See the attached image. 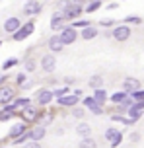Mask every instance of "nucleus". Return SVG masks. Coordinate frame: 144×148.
<instances>
[{
    "instance_id": "nucleus-25",
    "label": "nucleus",
    "mask_w": 144,
    "mask_h": 148,
    "mask_svg": "<svg viewBox=\"0 0 144 148\" xmlns=\"http://www.w3.org/2000/svg\"><path fill=\"white\" fill-rule=\"evenodd\" d=\"M129 96H130L129 92H117V94L111 96V101H113V103H121L123 99H125V97H129Z\"/></svg>"
},
{
    "instance_id": "nucleus-9",
    "label": "nucleus",
    "mask_w": 144,
    "mask_h": 148,
    "mask_svg": "<svg viewBox=\"0 0 144 148\" xmlns=\"http://www.w3.org/2000/svg\"><path fill=\"white\" fill-rule=\"evenodd\" d=\"M22 119L25 123H33V121H37L39 119V113H37V107H33V105H27V107H23L22 109Z\"/></svg>"
},
{
    "instance_id": "nucleus-19",
    "label": "nucleus",
    "mask_w": 144,
    "mask_h": 148,
    "mask_svg": "<svg viewBox=\"0 0 144 148\" xmlns=\"http://www.w3.org/2000/svg\"><path fill=\"white\" fill-rule=\"evenodd\" d=\"M23 133H27V127H25V123H16L12 129H10V133H8V136L10 138H18L20 134Z\"/></svg>"
},
{
    "instance_id": "nucleus-16",
    "label": "nucleus",
    "mask_w": 144,
    "mask_h": 148,
    "mask_svg": "<svg viewBox=\"0 0 144 148\" xmlns=\"http://www.w3.org/2000/svg\"><path fill=\"white\" fill-rule=\"evenodd\" d=\"M78 101H80V97L76 96V94H66V96L59 97V103L62 107H74V105H78Z\"/></svg>"
},
{
    "instance_id": "nucleus-5",
    "label": "nucleus",
    "mask_w": 144,
    "mask_h": 148,
    "mask_svg": "<svg viewBox=\"0 0 144 148\" xmlns=\"http://www.w3.org/2000/svg\"><path fill=\"white\" fill-rule=\"evenodd\" d=\"M105 140L111 144V148H115V146H119L121 144V140H123V134H121V131H117V129H107L105 131Z\"/></svg>"
},
{
    "instance_id": "nucleus-18",
    "label": "nucleus",
    "mask_w": 144,
    "mask_h": 148,
    "mask_svg": "<svg viewBox=\"0 0 144 148\" xmlns=\"http://www.w3.org/2000/svg\"><path fill=\"white\" fill-rule=\"evenodd\" d=\"M45 134H47L45 125H37L29 131V138L31 140H41V138H45Z\"/></svg>"
},
{
    "instance_id": "nucleus-3",
    "label": "nucleus",
    "mask_w": 144,
    "mask_h": 148,
    "mask_svg": "<svg viewBox=\"0 0 144 148\" xmlns=\"http://www.w3.org/2000/svg\"><path fill=\"white\" fill-rule=\"evenodd\" d=\"M62 14H64L66 20H76V18H80V14H82V4H78V2L74 0V2H70L68 6L64 8Z\"/></svg>"
},
{
    "instance_id": "nucleus-13",
    "label": "nucleus",
    "mask_w": 144,
    "mask_h": 148,
    "mask_svg": "<svg viewBox=\"0 0 144 148\" xmlns=\"http://www.w3.org/2000/svg\"><path fill=\"white\" fill-rule=\"evenodd\" d=\"M142 111H144V101H134L132 107L127 109V113H129L130 119H134V121H136L138 117H142Z\"/></svg>"
},
{
    "instance_id": "nucleus-26",
    "label": "nucleus",
    "mask_w": 144,
    "mask_h": 148,
    "mask_svg": "<svg viewBox=\"0 0 144 148\" xmlns=\"http://www.w3.org/2000/svg\"><path fill=\"white\" fill-rule=\"evenodd\" d=\"M101 84H103V78H101V76H91V78H90V86L93 90L101 88Z\"/></svg>"
},
{
    "instance_id": "nucleus-11",
    "label": "nucleus",
    "mask_w": 144,
    "mask_h": 148,
    "mask_svg": "<svg viewBox=\"0 0 144 148\" xmlns=\"http://www.w3.org/2000/svg\"><path fill=\"white\" fill-rule=\"evenodd\" d=\"M41 68L45 72H53L55 68H57V59H55L53 55H43L41 57Z\"/></svg>"
},
{
    "instance_id": "nucleus-10",
    "label": "nucleus",
    "mask_w": 144,
    "mask_h": 148,
    "mask_svg": "<svg viewBox=\"0 0 144 148\" xmlns=\"http://www.w3.org/2000/svg\"><path fill=\"white\" fill-rule=\"evenodd\" d=\"M20 27H22V20H20V18H16V16L8 18L6 22H4V31H6V33H10V35H12V33H16Z\"/></svg>"
},
{
    "instance_id": "nucleus-34",
    "label": "nucleus",
    "mask_w": 144,
    "mask_h": 148,
    "mask_svg": "<svg viewBox=\"0 0 144 148\" xmlns=\"http://www.w3.org/2000/svg\"><path fill=\"white\" fill-rule=\"evenodd\" d=\"M72 115H74V117H78V119H82V117H84V109H82V107H76V105H74V109H72Z\"/></svg>"
},
{
    "instance_id": "nucleus-27",
    "label": "nucleus",
    "mask_w": 144,
    "mask_h": 148,
    "mask_svg": "<svg viewBox=\"0 0 144 148\" xmlns=\"http://www.w3.org/2000/svg\"><path fill=\"white\" fill-rule=\"evenodd\" d=\"M99 8H101V0H91L90 4L86 6V12H96Z\"/></svg>"
},
{
    "instance_id": "nucleus-37",
    "label": "nucleus",
    "mask_w": 144,
    "mask_h": 148,
    "mask_svg": "<svg viewBox=\"0 0 144 148\" xmlns=\"http://www.w3.org/2000/svg\"><path fill=\"white\" fill-rule=\"evenodd\" d=\"M125 22L127 23H140V18H138V16H130V18L125 20Z\"/></svg>"
},
{
    "instance_id": "nucleus-24",
    "label": "nucleus",
    "mask_w": 144,
    "mask_h": 148,
    "mask_svg": "<svg viewBox=\"0 0 144 148\" xmlns=\"http://www.w3.org/2000/svg\"><path fill=\"white\" fill-rule=\"evenodd\" d=\"M80 148H98V144H96V140H93V138L86 136V138H82V140H80Z\"/></svg>"
},
{
    "instance_id": "nucleus-29",
    "label": "nucleus",
    "mask_w": 144,
    "mask_h": 148,
    "mask_svg": "<svg viewBox=\"0 0 144 148\" xmlns=\"http://www.w3.org/2000/svg\"><path fill=\"white\" fill-rule=\"evenodd\" d=\"M27 138H29V131H27V133H23V134H20L18 138H12V142H14V144H23Z\"/></svg>"
},
{
    "instance_id": "nucleus-12",
    "label": "nucleus",
    "mask_w": 144,
    "mask_h": 148,
    "mask_svg": "<svg viewBox=\"0 0 144 148\" xmlns=\"http://www.w3.org/2000/svg\"><path fill=\"white\" fill-rule=\"evenodd\" d=\"M66 18H64V14L62 12H55L53 18H51V29H62L64 25H66Z\"/></svg>"
},
{
    "instance_id": "nucleus-7",
    "label": "nucleus",
    "mask_w": 144,
    "mask_h": 148,
    "mask_svg": "<svg viewBox=\"0 0 144 148\" xmlns=\"http://www.w3.org/2000/svg\"><path fill=\"white\" fill-rule=\"evenodd\" d=\"M41 4H39L37 0H27L25 4H23V16H27V18H31V16H35L41 12Z\"/></svg>"
},
{
    "instance_id": "nucleus-14",
    "label": "nucleus",
    "mask_w": 144,
    "mask_h": 148,
    "mask_svg": "<svg viewBox=\"0 0 144 148\" xmlns=\"http://www.w3.org/2000/svg\"><path fill=\"white\" fill-rule=\"evenodd\" d=\"M84 105L90 107V111H91V113H96V115H101V113H103V103H98V101L93 99V96L86 97V99H84Z\"/></svg>"
},
{
    "instance_id": "nucleus-36",
    "label": "nucleus",
    "mask_w": 144,
    "mask_h": 148,
    "mask_svg": "<svg viewBox=\"0 0 144 148\" xmlns=\"http://www.w3.org/2000/svg\"><path fill=\"white\" fill-rule=\"evenodd\" d=\"M86 25H90V22L88 20H76L74 22V27L78 29V27H86Z\"/></svg>"
},
{
    "instance_id": "nucleus-40",
    "label": "nucleus",
    "mask_w": 144,
    "mask_h": 148,
    "mask_svg": "<svg viewBox=\"0 0 144 148\" xmlns=\"http://www.w3.org/2000/svg\"><path fill=\"white\" fill-rule=\"evenodd\" d=\"M6 78H8V76H4V74L0 76V86H2V84H6Z\"/></svg>"
},
{
    "instance_id": "nucleus-31",
    "label": "nucleus",
    "mask_w": 144,
    "mask_h": 148,
    "mask_svg": "<svg viewBox=\"0 0 144 148\" xmlns=\"http://www.w3.org/2000/svg\"><path fill=\"white\" fill-rule=\"evenodd\" d=\"M130 96L134 97V101H144V90H136V92L130 94Z\"/></svg>"
},
{
    "instance_id": "nucleus-28",
    "label": "nucleus",
    "mask_w": 144,
    "mask_h": 148,
    "mask_svg": "<svg viewBox=\"0 0 144 148\" xmlns=\"http://www.w3.org/2000/svg\"><path fill=\"white\" fill-rule=\"evenodd\" d=\"M23 66H25V72H33L35 68H37V62L33 59H27L25 62H23Z\"/></svg>"
},
{
    "instance_id": "nucleus-35",
    "label": "nucleus",
    "mask_w": 144,
    "mask_h": 148,
    "mask_svg": "<svg viewBox=\"0 0 144 148\" xmlns=\"http://www.w3.org/2000/svg\"><path fill=\"white\" fill-rule=\"evenodd\" d=\"M23 148H41V144H39V140H29L23 144Z\"/></svg>"
},
{
    "instance_id": "nucleus-41",
    "label": "nucleus",
    "mask_w": 144,
    "mask_h": 148,
    "mask_svg": "<svg viewBox=\"0 0 144 148\" xmlns=\"http://www.w3.org/2000/svg\"><path fill=\"white\" fill-rule=\"evenodd\" d=\"M0 45H2V41H0Z\"/></svg>"
},
{
    "instance_id": "nucleus-33",
    "label": "nucleus",
    "mask_w": 144,
    "mask_h": 148,
    "mask_svg": "<svg viewBox=\"0 0 144 148\" xmlns=\"http://www.w3.org/2000/svg\"><path fill=\"white\" fill-rule=\"evenodd\" d=\"M53 92H55V96H57V97H62V96H66V94H68L70 90H68V88H66V86H64V88H59V90H53Z\"/></svg>"
},
{
    "instance_id": "nucleus-39",
    "label": "nucleus",
    "mask_w": 144,
    "mask_h": 148,
    "mask_svg": "<svg viewBox=\"0 0 144 148\" xmlns=\"http://www.w3.org/2000/svg\"><path fill=\"white\" fill-rule=\"evenodd\" d=\"M117 6H119L117 2H109V6H107V8H109V10H115V8H117Z\"/></svg>"
},
{
    "instance_id": "nucleus-20",
    "label": "nucleus",
    "mask_w": 144,
    "mask_h": 148,
    "mask_svg": "<svg viewBox=\"0 0 144 148\" xmlns=\"http://www.w3.org/2000/svg\"><path fill=\"white\" fill-rule=\"evenodd\" d=\"M98 35V29L93 27V25H86V27H82V31H80V37L82 39H86V41H90V39H93V37Z\"/></svg>"
},
{
    "instance_id": "nucleus-17",
    "label": "nucleus",
    "mask_w": 144,
    "mask_h": 148,
    "mask_svg": "<svg viewBox=\"0 0 144 148\" xmlns=\"http://www.w3.org/2000/svg\"><path fill=\"white\" fill-rule=\"evenodd\" d=\"M123 90L125 92H129V94H134L136 90H140V82L136 80V78H125V82H123Z\"/></svg>"
},
{
    "instance_id": "nucleus-32",
    "label": "nucleus",
    "mask_w": 144,
    "mask_h": 148,
    "mask_svg": "<svg viewBox=\"0 0 144 148\" xmlns=\"http://www.w3.org/2000/svg\"><path fill=\"white\" fill-rule=\"evenodd\" d=\"M25 80H27L25 72H22V74H18V76H16V84H18V86H23V84H25Z\"/></svg>"
},
{
    "instance_id": "nucleus-30",
    "label": "nucleus",
    "mask_w": 144,
    "mask_h": 148,
    "mask_svg": "<svg viewBox=\"0 0 144 148\" xmlns=\"http://www.w3.org/2000/svg\"><path fill=\"white\" fill-rule=\"evenodd\" d=\"M18 62H20V60H18V59H14V57H12V59H8L6 62H4V64H2V70H8V68L16 66V64H18Z\"/></svg>"
},
{
    "instance_id": "nucleus-6",
    "label": "nucleus",
    "mask_w": 144,
    "mask_h": 148,
    "mask_svg": "<svg viewBox=\"0 0 144 148\" xmlns=\"http://www.w3.org/2000/svg\"><path fill=\"white\" fill-rule=\"evenodd\" d=\"M16 99V92L12 86H6V84H2L0 86V103H10V101H14Z\"/></svg>"
},
{
    "instance_id": "nucleus-8",
    "label": "nucleus",
    "mask_w": 144,
    "mask_h": 148,
    "mask_svg": "<svg viewBox=\"0 0 144 148\" xmlns=\"http://www.w3.org/2000/svg\"><path fill=\"white\" fill-rule=\"evenodd\" d=\"M53 97H55V92L53 90H47V88H43V90H39L37 92V103L39 105H49L51 101H53Z\"/></svg>"
},
{
    "instance_id": "nucleus-23",
    "label": "nucleus",
    "mask_w": 144,
    "mask_h": 148,
    "mask_svg": "<svg viewBox=\"0 0 144 148\" xmlns=\"http://www.w3.org/2000/svg\"><path fill=\"white\" fill-rule=\"evenodd\" d=\"M29 103H31V99H29V97H16V99H14L16 109H18V107H20V109H23V107H27Z\"/></svg>"
},
{
    "instance_id": "nucleus-2",
    "label": "nucleus",
    "mask_w": 144,
    "mask_h": 148,
    "mask_svg": "<svg viewBox=\"0 0 144 148\" xmlns=\"http://www.w3.org/2000/svg\"><path fill=\"white\" fill-rule=\"evenodd\" d=\"M61 39L64 41V45H72L78 39V31L74 25H64L61 29Z\"/></svg>"
},
{
    "instance_id": "nucleus-1",
    "label": "nucleus",
    "mask_w": 144,
    "mask_h": 148,
    "mask_svg": "<svg viewBox=\"0 0 144 148\" xmlns=\"http://www.w3.org/2000/svg\"><path fill=\"white\" fill-rule=\"evenodd\" d=\"M33 29H35V23H33V22L23 23L16 33H12V39H14V41H23V39H27V37L33 33Z\"/></svg>"
},
{
    "instance_id": "nucleus-21",
    "label": "nucleus",
    "mask_w": 144,
    "mask_h": 148,
    "mask_svg": "<svg viewBox=\"0 0 144 148\" xmlns=\"http://www.w3.org/2000/svg\"><path fill=\"white\" fill-rule=\"evenodd\" d=\"M93 99H96L98 103H105L107 101V92L103 88H96L93 90Z\"/></svg>"
},
{
    "instance_id": "nucleus-4",
    "label": "nucleus",
    "mask_w": 144,
    "mask_h": 148,
    "mask_svg": "<svg viewBox=\"0 0 144 148\" xmlns=\"http://www.w3.org/2000/svg\"><path fill=\"white\" fill-rule=\"evenodd\" d=\"M130 33H132V29L129 27V23H125V25H117V27L113 29V39L123 43V41H127V39L130 37Z\"/></svg>"
},
{
    "instance_id": "nucleus-38",
    "label": "nucleus",
    "mask_w": 144,
    "mask_h": 148,
    "mask_svg": "<svg viewBox=\"0 0 144 148\" xmlns=\"http://www.w3.org/2000/svg\"><path fill=\"white\" fill-rule=\"evenodd\" d=\"M101 25H113V20H101Z\"/></svg>"
},
{
    "instance_id": "nucleus-22",
    "label": "nucleus",
    "mask_w": 144,
    "mask_h": 148,
    "mask_svg": "<svg viewBox=\"0 0 144 148\" xmlns=\"http://www.w3.org/2000/svg\"><path fill=\"white\" fill-rule=\"evenodd\" d=\"M76 133L80 134V138H86V136H90L91 134V129L88 123H80V125L76 127Z\"/></svg>"
},
{
    "instance_id": "nucleus-15",
    "label": "nucleus",
    "mask_w": 144,
    "mask_h": 148,
    "mask_svg": "<svg viewBox=\"0 0 144 148\" xmlns=\"http://www.w3.org/2000/svg\"><path fill=\"white\" fill-rule=\"evenodd\" d=\"M49 49L53 53H61L64 49V41L61 39V35H51L49 37Z\"/></svg>"
}]
</instances>
